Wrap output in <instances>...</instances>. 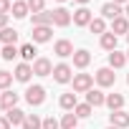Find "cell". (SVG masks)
<instances>
[{
    "mask_svg": "<svg viewBox=\"0 0 129 129\" xmlns=\"http://www.w3.org/2000/svg\"><path fill=\"white\" fill-rule=\"evenodd\" d=\"M114 81H116V74H114L111 66H104V69L96 71V84H99V86L109 89V86H114Z\"/></svg>",
    "mask_w": 129,
    "mask_h": 129,
    "instance_id": "cell-1",
    "label": "cell"
},
{
    "mask_svg": "<svg viewBox=\"0 0 129 129\" xmlns=\"http://www.w3.org/2000/svg\"><path fill=\"white\" fill-rule=\"evenodd\" d=\"M91 86H94V76L91 74H76L74 76V91L86 94V91H91Z\"/></svg>",
    "mask_w": 129,
    "mask_h": 129,
    "instance_id": "cell-2",
    "label": "cell"
},
{
    "mask_svg": "<svg viewBox=\"0 0 129 129\" xmlns=\"http://www.w3.org/2000/svg\"><path fill=\"white\" fill-rule=\"evenodd\" d=\"M25 101H28L30 106H41V104L46 101V89H43V86H28Z\"/></svg>",
    "mask_w": 129,
    "mask_h": 129,
    "instance_id": "cell-3",
    "label": "cell"
},
{
    "mask_svg": "<svg viewBox=\"0 0 129 129\" xmlns=\"http://www.w3.org/2000/svg\"><path fill=\"white\" fill-rule=\"evenodd\" d=\"M53 53H56L58 58H69V56H74L76 51H74V43H71V41L61 38V41H56V46H53Z\"/></svg>",
    "mask_w": 129,
    "mask_h": 129,
    "instance_id": "cell-4",
    "label": "cell"
},
{
    "mask_svg": "<svg viewBox=\"0 0 129 129\" xmlns=\"http://www.w3.org/2000/svg\"><path fill=\"white\" fill-rule=\"evenodd\" d=\"M33 74L36 76H53V63L48 58H36L33 61Z\"/></svg>",
    "mask_w": 129,
    "mask_h": 129,
    "instance_id": "cell-5",
    "label": "cell"
},
{
    "mask_svg": "<svg viewBox=\"0 0 129 129\" xmlns=\"http://www.w3.org/2000/svg\"><path fill=\"white\" fill-rule=\"evenodd\" d=\"M53 79L58 84H69L74 76H71V66L69 63H58V66H53Z\"/></svg>",
    "mask_w": 129,
    "mask_h": 129,
    "instance_id": "cell-6",
    "label": "cell"
},
{
    "mask_svg": "<svg viewBox=\"0 0 129 129\" xmlns=\"http://www.w3.org/2000/svg\"><path fill=\"white\" fill-rule=\"evenodd\" d=\"M109 121H111V126L126 129V126H129V114H126L124 109H119V111H111V114H109Z\"/></svg>",
    "mask_w": 129,
    "mask_h": 129,
    "instance_id": "cell-7",
    "label": "cell"
},
{
    "mask_svg": "<svg viewBox=\"0 0 129 129\" xmlns=\"http://www.w3.org/2000/svg\"><path fill=\"white\" fill-rule=\"evenodd\" d=\"M18 94L15 91H5V94H0V109H5V111H10V109H15L18 106Z\"/></svg>",
    "mask_w": 129,
    "mask_h": 129,
    "instance_id": "cell-8",
    "label": "cell"
},
{
    "mask_svg": "<svg viewBox=\"0 0 129 129\" xmlns=\"http://www.w3.org/2000/svg\"><path fill=\"white\" fill-rule=\"evenodd\" d=\"M51 33H53L51 25H36L33 28V41L36 43H48L51 41Z\"/></svg>",
    "mask_w": 129,
    "mask_h": 129,
    "instance_id": "cell-9",
    "label": "cell"
},
{
    "mask_svg": "<svg viewBox=\"0 0 129 129\" xmlns=\"http://www.w3.org/2000/svg\"><path fill=\"white\" fill-rule=\"evenodd\" d=\"M69 23H71V13H69L66 8H56V10H53V25L66 28Z\"/></svg>",
    "mask_w": 129,
    "mask_h": 129,
    "instance_id": "cell-10",
    "label": "cell"
},
{
    "mask_svg": "<svg viewBox=\"0 0 129 129\" xmlns=\"http://www.w3.org/2000/svg\"><path fill=\"white\" fill-rule=\"evenodd\" d=\"M30 76H36L30 63H18V66H15V79H18V81L28 84V81H30Z\"/></svg>",
    "mask_w": 129,
    "mask_h": 129,
    "instance_id": "cell-11",
    "label": "cell"
},
{
    "mask_svg": "<svg viewBox=\"0 0 129 129\" xmlns=\"http://www.w3.org/2000/svg\"><path fill=\"white\" fill-rule=\"evenodd\" d=\"M101 15L109 18V20H116V18H121V5H116V3H104V5H101Z\"/></svg>",
    "mask_w": 129,
    "mask_h": 129,
    "instance_id": "cell-12",
    "label": "cell"
},
{
    "mask_svg": "<svg viewBox=\"0 0 129 129\" xmlns=\"http://www.w3.org/2000/svg\"><path fill=\"white\" fill-rule=\"evenodd\" d=\"M94 20V15H91V10L89 8H79L76 13H74V23L79 25V28H84V25H89Z\"/></svg>",
    "mask_w": 129,
    "mask_h": 129,
    "instance_id": "cell-13",
    "label": "cell"
},
{
    "mask_svg": "<svg viewBox=\"0 0 129 129\" xmlns=\"http://www.w3.org/2000/svg\"><path fill=\"white\" fill-rule=\"evenodd\" d=\"M86 104H91L94 109L96 106H104L106 104V94H101L99 89H91V91H86Z\"/></svg>",
    "mask_w": 129,
    "mask_h": 129,
    "instance_id": "cell-14",
    "label": "cell"
},
{
    "mask_svg": "<svg viewBox=\"0 0 129 129\" xmlns=\"http://www.w3.org/2000/svg\"><path fill=\"white\" fill-rule=\"evenodd\" d=\"M5 116H8L10 126H23V121H25V116H28V114H25L23 109H18V106H15V109H10Z\"/></svg>",
    "mask_w": 129,
    "mask_h": 129,
    "instance_id": "cell-15",
    "label": "cell"
},
{
    "mask_svg": "<svg viewBox=\"0 0 129 129\" xmlns=\"http://www.w3.org/2000/svg\"><path fill=\"white\" fill-rule=\"evenodd\" d=\"M89 63H91V53H89L86 48H81V51L74 53V66H76V69H86Z\"/></svg>",
    "mask_w": 129,
    "mask_h": 129,
    "instance_id": "cell-16",
    "label": "cell"
},
{
    "mask_svg": "<svg viewBox=\"0 0 129 129\" xmlns=\"http://www.w3.org/2000/svg\"><path fill=\"white\" fill-rule=\"evenodd\" d=\"M36 25H53V10L33 13V28H36Z\"/></svg>",
    "mask_w": 129,
    "mask_h": 129,
    "instance_id": "cell-17",
    "label": "cell"
},
{
    "mask_svg": "<svg viewBox=\"0 0 129 129\" xmlns=\"http://www.w3.org/2000/svg\"><path fill=\"white\" fill-rule=\"evenodd\" d=\"M15 41H18V30L15 28H3L0 30V43L3 46H15Z\"/></svg>",
    "mask_w": 129,
    "mask_h": 129,
    "instance_id": "cell-18",
    "label": "cell"
},
{
    "mask_svg": "<svg viewBox=\"0 0 129 129\" xmlns=\"http://www.w3.org/2000/svg\"><path fill=\"white\" fill-rule=\"evenodd\" d=\"M111 33L114 36H119V33H129V18H116V20H111Z\"/></svg>",
    "mask_w": 129,
    "mask_h": 129,
    "instance_id": "cell-19",
    "label": "cell"
},
{
    "mask_svg": "<svg viewBox=\"0 0 129 129\" xmlns=\"http://www.w3.org/2000/svg\"><path fill=\"white\" fill-rule=\"evenodd\" d=\"M106 106H109L111 111H119V109L124 106V96H121V94H109V96H106Z\"/></svg>",
    "mask_w": 129,
    "mask_h": 129,
    "instance_id": "cell-20",
    "label": "cell"
},
{
    "mask_svg": "<svg viewBox=\"0 0 129 129\" xmlns=\"http://www.w3.org/2000/svg\"><path fill=\"white\" fill-rule=\"evenodd\" d=\"M124 63H126V56L124 53H119V51H111L109 53V66L111 69H121Z\"/></svg>",
    "mask_w": 129,
    "mask_h": 129,
    "instance_id": "cell-21",
    "label": "cell"
},
{
    "mask_svg": "<svg viewBox=\"0 0 129 129\" xmlns=\"http://www.w3.org/2000/svg\"><path fill=\"white\" fill-rule=\"evenodd\" d=\"M58 104H61V109H66V111H71V109H76V106H79V101H76V94H63Z\"/></svg>",
    "mask_w": 129,
    "mask_h": 129,
    "instance_id": "cell-22",
    "label": "cell"
},
{
    "mask_svg": "<svg viewBox=\"0 0 129 129\" xmlns=\"http://www.w3.org/2000/svg\"><path fill=\"white\" fill-rule=\"evenodd\" d=\"M10 10H13V18H25L30 8H28V3H23V0H15Z\"/></svg>",
    "mask_w": 129,
    "mask_h": 129,
    "instance_id": "cell-23",
    "label": "cell"
},
{
    "mask_svg": "<svg viewBox=\"0 0 129 129\" xmlns=\"http://www.w3.org/2000/svg\"><path fill=\"white\" fill-rule=\"evenodd\" d=\"M101 48L109 51V53L116 51V36H114V33H104V36H101Z\"/></svg>",
    "mask_w": 129,
    "mask_h": 129,
    "instance_id": "cell-24",
    "label": "cell"
},
{
    "mask_svg": "<svg viewBox=\"0 0 129 129\" xmlns=\"http://www.w3.org/2000/svg\"><path fill=\"white\" fill-rule=\"evenodd\" d=\"M89 30L96 33V36H104V33H106V23H104V18H94V20L89 23Z\"/></svg>",
    "mask_w": 129,
    "mask_h": 129,
    "instance_id": "cell-25",
    "label": "cell"
},
{
    "mask_svg": "<svg viewBox=\"0 0 129 129\" xmlns=\"http://www.w3.org/2000/svg\"><path fill=\"white\" fill-rule=\"evenodd\" d=\"M20 129H43V121H41V119H38L36 114H28Z\"/></svg>",
    "mask_w": 129,
    "mask_h": 129,
    "instance_id": "cell-26",
    "label": "cell"
},
{
    "mask_svg": "<svg viewBox=\"0 0 129 129\" xmlns=\"http://www.w3.org/2000/svg\"><path fill=\"white\" fill-rule=\"evenodd\" d=\"M76 124H79V116L71 111V114H63V119H61V129H76Z\"/></svg>",
    "mask_w": 129,
    "mask_h": 129,
    "instance_id": "cell-27",
    "label": "cell"
},
{
    "mask_svg": "<svg viewBox=\"0 0 129 129\" xmlns=\"http://www.w3.org/2000/svg\"><path fill=\"white\" fill-rule=\"evenodd\" d=\"M20 56H23L25 61H33V58H36V46H33V43H23V46H20Z\"/></svg>",
    "mask_w": 129,
    "mask_h": 129,
    "instance_id": "cell-28",
    "label": "cell"
},
{
    "mask_svg": "<svg viewBox=\"0 0 129 129\" xmlns=\"http://www.w3.org/2000/svg\"><path fill=\"white\" fill-rule=\"evenodd\" d=\"M91 109H94L91 104H79V106L74 109V114H76L79 119H86V116H91Z\"/></svg>",
    "mask_w": 129,
    "mask_h": 129,
    "instance_id": "cell-29",
    "label": "cell"
},
{
    "mask_svg": "<svg viewBox=\"0 0 129 129\" xmlns=\"http://www.w3.org/2000/svg\"><path fill=\"white\" fill-rule=\"evenodd\" d=\"M0 56H3L5 61H13L15 56H20V51H18L15 46H3V53H0Z\"/></svg>",
    "mask_w": 129,
    "mask_h": 129,
    "instance_id": "cell-30",
    "label": "cell"
},
{
    "mask_svg": "<svg viewBox=\"0 0 129 129\" xmlns=\"http://www.w3.org/2000/svg\"><path fill=\"white\" fill-rule=\"evenodd\" d=\"M13 84V74L8 71H0V91H8V86Z\"/></svg>",
    "mask_w": 129,
    "mask_h": 129,
    "instance_id": "cell-31",
    "label": "cell"
},
{
    "mask_svg": "<svg viewBox=\"0 0 129 129\" xmlns=\"http://www.w3.org/2000/svg\"><path fill=\"white\" fill-rule=\"evenodd\" d=\"M28 3V8L33 10V13H43V5H46V0H25Z\"/></svg>",
    "mask_w": 129,
    "mask_h": 129,
    "instance_id": "cell-32",
    "label": "cell"
},
{
    "mask_svg": "<svg viewBox=\"0 0 129 129\" xmlns=\"http://www.w3.org/2000/svg\"><path fill=\"white\" fill-rule=\"evenodd\" d=\"M43 129H61V121H56L53 116H46L43 119Z\"/></svg>",
    "mask_w": 129,
    "mask_h": 129,
    "instance_id": "cell-33",
    "label": "cell"
},
{
    "mask_svg": "<svg viewBox=\"0 0 129 129\" xmlns=\"http://www.w3.org/2000/svg\"><path fill=\"white\" fill-rule=\"evenodd\" d=\"M10 8H13V5H10V0H0V13H5V15H8Z\"/></svg>",
    "mask_w": 129,
    "mask_h": 129,
    "instance_id": "cell-34",
    "label": "cell"
},
{
    "mask_svg": "<svg viewBox=\"0 0 129 129\" xmlns=\"http://www.w3.org/2000/svg\"><path fill=\"white\" fill-rule=\"evenodd\" d=\"M3 28H8V15L0 13V30H3Z\"/></svg>",
    "mask_w": 129,
    "mask_h": 129,
    "instance_id": "cell-35",
    "label": "cell"
},
{
    "mask_svg": "<svg viewBox=\"0 0 129 129\" xmlns=\"http://www.w3.org/2000/svg\"><path fill=\"white\" fill-rule=\"evenodd\" d=\"M0 129H10V121H8V116H0Z\"/></svg>",
    "mask_w": 129,
    "mask_h": 129,
    "instance_id": "cell-36",
    "label": "cell"
},
{
    "mask_svg": "<svg viewBox=\"0 0 129 129\" xmlns=\"http://www.w3.org/2000/svg\"><path fill=\"white\" fill-rule=\"evenodd\" d=\"M111 3H116V5H121V3H129V0H111Z\"/></svg>",
    "mask_w": 129,
    "mask_h": 129,
    "instance_id": "cell-37",
    "label": "cell"
},
{
    "mask_svg": "<svg viewBox=\"0 0 129 129\" xmlns=\"http://www.w3.org/2000/svg\"><path fill=\"white\" fill-rule=\"evenodd\" d=\"M76 3H81V8H84V5H86V3H89V0H76Z\"/></svg>",
    "mask_w": 129,
    "mask_h": 129,
    "instance_id": "cell-38",
    "label": "cell"
},
{
    "mask_svg": "<svg viewBox=\"0 0 129 129\" xmlns=\"http://www.w3.org/2000/svg\"><path fill=\"white\" fill-rule=\"evenodd\" d=\"M106 129H119V126H111V124H109V126H106Z\"/></svg>",
    "mask_w": 129,
    "mask_h": 129,
    "instance_id": "cell-39",
    "label": "cell"
},
{
    "mask_svg": "<svg viewBox=\"0 0 129 129\" xmlns=\"http://www.w3.org/2000/svg\"><path fill=\"white\" fill-rule=\"evenodd\" d=\"M126 15H129V3H126Z\"/></svg>",
    "mask_w": 129,
    "mask_h": 129,
    "instance_id": "cell-40",
    "label": "cell"
},
{
    "mask_svg": "<svg viewBox=\"0 0 129 129\" xmlns=\"http://www.w3.org/2000/svg\"><path fill=\"white\" fill-rule=\"evenodd\" d=\"M126 61H129V51H126Z\"/></svg>",
    "mask_w": 129,
    "mask_h": 129,
    "instance_id": "cell-41",
    "label": "cell"
},
{
    "mask_svg": "<svg viewBox=\"0 0 129 129\" xmlns=\"http://www.w3.org/2000/svg\"><path fill=\"white\" fill-rule=\"evenodd\" d=\"M58 3H66V0H58Z\"/></svg>",
    "mask_w": 129,
    "mask_h": 129,
    "instance_id": "cell-42",
    "label": "cell"
},
{
    "mask_svg": "<svg viewBox=\"0 0 129 129\" xmlns=\"http://www.w3.org/2000/svg\"><path fill=\"white\" fill-rule=\"evenodd\" d=\"M126 41H129V33H126Z\"/></svg>",
    "mask_w": 129,
    "mask_h": 129,
    "instance_id": "cell-43",
    "label": "cell"
},
{
    "mask_svg": "<svg viewBox=\"0 0 129 129\" xmlns=\"http://www.w3.org/2000/svg\"><path fill=\"white\" fill-rule=\"evenodd\" d=\"M126 84H129V76H126Z\"/></svg>",
    "mask_w": 129,
    "mask_h": 129,
    "instance_id": "cell-44",
    "label": "cell"
},
{
    "mask_svg": "<svg viewBox=\"0 0 129 129\" xmlns=\"http://www.w3.org/2000/svg\"><path fill=\"white\" fill-rule=\"evenodd\" d=\"M0 53H3V48H0Z\"/></svg>",
    "mask_w": 129,
    "mask_h": 129,
    "instance_id": "cell-45",
    "label": "cell"
}]
</instances>
